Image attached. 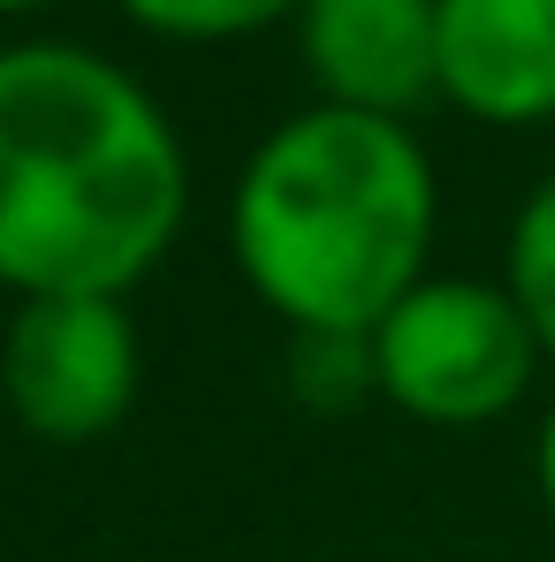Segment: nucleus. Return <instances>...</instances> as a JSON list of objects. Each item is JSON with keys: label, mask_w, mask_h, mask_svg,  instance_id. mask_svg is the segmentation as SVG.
Segmentation results:
<instances>
[{"label": "nucleus", "mask_w": 555, "mask_h": 562, "mask_svg": "<svg viewBox=\"0 0 555 562\" xmlns=\"http://www.w3.org/2000/svg\"><path fill=\"white\" fill-rule=\"evenodd\" d=\"M190 213L168 106L69 38L0 46V289L130 296Z\"/></svg>", "instance_id": "f257e3e1"}, {"label": "nucleus", "mask_w": 555, "mask_h": 562, "mask_svg": "<svg viewBox=\"0 0 555 562\" xmlns=\"http://www.w3.org/2000/svg\"><path fill=\"white\" fill-rule=\"evenodd\" d=\"M434 236L442 183L419 130L320 99L252 145L229 198L236 274L289 335H373L434 274Z\"/></svg>", "instance_id": "f03ea898"}, {"label": "nucleus", "mask_w": 555, "mask_h": 562, "mask_svg": "<svg viewBox=\"0 0 555 562\" xmlns=\"http://www.w3.org/2000/svg\"><path fill=\"white\" fill-rule=\"evenodd\" d=\"M373 342V395L419 426L471 434L510 418L533 380L548 373V350L510 296V281L487 274H426L388 304Z\"/></svg>", "instance_id": "7ed1b4c3"}, {"label": "nucleus", "mask_w": 555, "mask_h": 562, "mask_svg": "<svg viewBox=\"0 0 555 562\" xmlns=\"http://www.w3.org/2000/svg\"><path fill=\"white\" fill-rule=\"evenodd\" d=\"M145 380V342L122 296H23L0 335L8 418L46 449L107 441Z\"/></svg>", "instance_id": "20e7f679"}, {"label": "nucleus", "mask_w": 555, "mask_h": 562, "mask_svg": "<svg viewBox=\"0 0 555 562\" xmlns=\"http://www.w3.org/2000/svg\"><path fill=\"white\" fill-rule=\"evenodd\" d=\"M289 23L320 106L411 122L419 106L442 99L434 0H304Z\"/></svg>", "instance_id": "39448f33"}, {"label": "nucleus", "mask_w": 555, "mask_h": 562, "mask_svg": "<svg viewBox=\"0 0 555 562\" xmlns=\"http://www.w3.org/2000/svg\"><path fill=\"white\" fill-rule=\"evenodd\" d=\"M442 106L487 130L555 122V0H434Z\"/></svg>", "instance_id": "423d86ee"}, {"label": "nucleus", "mask_w": 555, "mask_h": 562, "mask_svg": "<svg viewBox=\"0 0 555 562\" xmlns=\"http://www.w3.org/2000/svg\"><path fill=\"white\" fill-rule=\"evenodd\" d=\"M502 281L525 304V319H533V335H541V350H548V366H555V176H541V183L525 190V205L510 221Z\"/></svg>", "instance_id": "0eeeda50"}, {"label": "nucleus", "mask_w": 555, "mask_h": 562, "mask_svg": "<svg viewBox=\"0 0 555 562\" xmlns=\"http://www.w3.org/2000/svg\"><path fill=\"white\" fill-rule=\"evenodd\" d=\"M137 31L153 38H184V46H221V38H252L289 23L304 0H114Z\"/></svg>", "instance_id": "6e6552de"}, {"label": "nucleus", "mask_w": 555, "mask_h": 562, "mask_svg": "<svg viewBox=\"0 0 555 562\" xmlns=\"http://www.w3.org/2000/svg\"><path fill=\"white\" fill-rule=\"evenodd\" d=\"M297 342V387L312 403H358L373 395V342L366 335H289Z\"/></svg>", "instance_id": "1a4fd4ad"}, {"label": "nucleus", "mask_w": 555, "mask_h": 562, "mask_svg": "<svg viewBox=\"0 0 555 562\" xmlns=\"http://www.w3.org/2000/svg\"><path fill=\"white\" fill-rule=\"evenodd\" d=\"M533 486H541V509L555 525V403L541 411V434H533Z\"/></svg>", "instance_id": "9d476101"}, {"label": "nucleus", "mask_w": 555, "mask_h": 562, "mask_svg": "<svg viewBox=\"0 0 555 562\" xmlns=\"http://www.w3.org/2000/svg\"><path fill=\"white\" fill-rule=\"evenodd\" d=\"M38 8H54V0H0V15H38Z\"/></svg>", "instance_id": "9b49d317"}]
</instances>
